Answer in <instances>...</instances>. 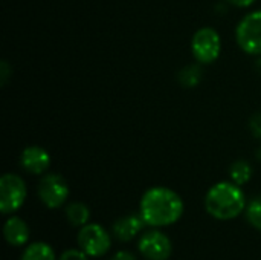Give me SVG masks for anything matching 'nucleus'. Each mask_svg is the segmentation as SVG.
I'll return each mask as SVG.
<instances>
[{
  "mask_svg": "<svg viewBox=\"0 0 261 260\" xmlns=\"http://www.w3.org/2000/svg\"><path fill=\"white\" fill-rule=\"evenodd\" d=\"M184 202L180 196L165 187H153L141 199V216L151 227L171 225L180 219Z\"/></svg>",
  "mask_w": 261,
  "mask_h": 260,
  "instance_id": "1",
  "label": "nucleus"
},
{
  "mask_svg": "<svg viewBox=\"0 0 261 260\" xmlns=\"http://www.w3.org/2000/svg\"><path fill=\"white\" fill-rule=\"evenodd\" d=\"M245 195L236 182H219L211 187L205 198L206 211L220 221L237 218L245 210Z\"/></svg>",
  "mask_w": 261,
  "mask_h": 260,
  "instance_id": "2",
  "label": "nucleus"
},
{
  "mask_svg": "<svg viewBox=\"0 0 261 260\" xmlns=\"http://www.w3.org/2000/svg\"><path fill=\"white\" fill-rule=\"evenodd\" d=\"M236 40L246 54L261 55V11H254L240 20L236 29Z\"/></svg>",
  "mask_w": 261,
  "mask_h": 260,
  "instance_id": "3",
  "label": "nucleus"
},
{
  "mask_svg": "<svg viewBox=\"0 0 261 260\" xmlns=\"http://www.w3.org/2000/svg\"><path fill=\"white\" fill-rule=\"evenodd\" d=\"M222 49V40L216 29L213 28H200L191 40V51L194 58L199 63L210 64L214 63Z\"/></svg>",
  "mask_w": 261,
  "mask_h": 260,
  "instance_id": "4",
  "label": "nucleus"
},
{
  "mask_svg": "<svg viewBox=\"0 0 261 260\" xmlns=\"http://www.w3.org/2000/svg\"><path fill=\"white\" fill-rule=\"evenodd\" d=\"M26 199V184L24 181L14 175L6 173L0 179V210L3 215L14 213L18 210Z\"/></svg>",
  "mask_w": 261,
  "mask_h": 260,
  "instance_id": "5",
  "label": "nucleus"
},
{
  "mask_svg": "<svg viewBox=\"0 0 261 260\" xmlns=\"http://www.w3.org/2000/svg\"><path fill=\"white\" fill-rule=\"evenodd\" d=\"M78 244L87 256H104L110 250V236L101 225L90 224L80 230Z\"/></svg>",
  "mask_w": 261,
  "mask_h": 260,
  "instance_id": "6",
  "label": "nucleus"
},
{
  "mask_svg": "<svg viewBox=\"0 0 261 260\" xmlns=\"http://www.w3.org/2000/svg\"><path fill=\"white\" fill-rule=\"evenodd\" d=\"M38 196L47 208H58L66 202L69 187L60 175L49 173L43 176L38 184Z\"/></svg>",
  "mask_w": 261,
  "mask_h": 260,
  "instance_id": "7",
  "label": "nucleus"
},
{
  "mask_svg": "<svg viewBox=\"0 0 261 260\" xmlns=\"http://www.w3.org/2000/svg\"><path fill=\"white\" fill-rule=\"evenodd\" d=\"M171 242L161 231H148L139 241V251L148 260H167L171 256Z\"/></svg>",
  "mask_w": 261,
  "mask_h": 260,
  "instance_id": "8",
  "label": "nucleus"
},
{
  "mask_svg": "<svg viewBox=\"0 0 261 260\" xmlns=\"http://www.w3.org/2000/svg\"><path fill=\"white\" fill-rule=\"evenodd\" d=\"M20 164L21 167L32 173V175H41L49 169L50 156L49 153L38 146H29L26 147L20 155Z\"/></svg>",
  "mask_w": 261,
  "mask_h": 260,
  "instance_id": "9",
  "label": "nucleus"
},
{
  "mask_svg": "<svg viewBox=\"0 0 261 260\" xmlns=\"http://www.w3.org/2000/svg\"><path fill=\"white\" fill-rule=\"evenodd\" d=\"M147 222L144 221V218L139 215H130L125 218H121L115 222L113 225V234L116 239L122 241V242H128L132 241L145 225Z\"/></svg>",
  "mask_w": 261,
  "mask_h": 260,
  "instance_id": "10",
  "label": "nucleus"
},
{
  "mask_svg": "<svg viewBox=\"0 0 261 260\" xmlns=\"http://www.w3.org/2000/svg\"><path fill=\"white\" fill-rule=\"evenodd\" d=\"M3 234L9 245L21 247L29 239V228H28L26 222L21 221L20 218H9L5 224Z\"/></svg>",
  "mask_w": 261,
  "mask_h": 260,
  "instance_id": "11",
  "label": "nucleus"
},
{
  "mask_svg": "<svg viewBox=\"0 0 261 260\" xmlns=\"http://www.w3.org/2000/svg\"><path fill=\"white\" fill-rule=\"evenodd\" d=\"M21 260H55L54 250L43 242H35L26 248Z\"/></svg>",
  "mask_w": 261,
  "mask_h": 260,
  "instance_id": "12",
  "label": "nucleus"
},
{
  "mask_svg": "<svg viewBox=\"0 0 261 260\" xmlns=\"http://www.w3.org/2000/svg\"><path fill=\"white\" fill-rule=\"evenodd\" d=\"M66 216H67V221L72 225H75V227H84L86 222L90 218V211H89V208L84 204L73 202V204H70L66 208Z\"/></svg>",
  "mask_w": 261,
  "mask_h": 260,
  "instance_id": "13",
  "label": "nucleus"
},
{
  "mask_svg": "<svg viewBox=\"0 0 261 260\" xmlns=\"http://www.w3.org/2000/svg\"><path fill=\"white\" fill-rule=\"evenodd\" d=\"M202 69H200V66L199 64H188V66H185L180 72H179V83L184 86V87H188V89H191V87H196L199 83H200V80H202Z\"/></svg>",
  "mask_w": 261,
  "mask_h": 260,
  "instance_id": "14",
  "label": "nucleus"
},
{
  "mask_svg": "<svg viewBox=\"0 0 261 260\" xmlns=\"http://www.w3.org/2000/svg\"><path fill=\"white\" fill-rule=\"evenodd\" d=\"M229 175H231L232 182H236L237 185H243V184H246L251 179V176H252V167H251V164L248 161L239 159V161H236L231 166Z\"/></svg>",
  "mask_w": 261,
  "mask_h": 260,
  "instance_id": "15",
  "label": "nucleus"
},
{
  "mask_svg": "<svg viewBox=\"0 0 261 260\" xmlns=\"http://www.w3.org/2000/svg\"><path fill=\"white\" fill-rule=\"evenodd\" d=\"M246 216H248V221L251 222L252 227L261 230V196L252 199L248 205V210H246Z\"/></svg>",
  "mask_w": 261,
  "mask_h": 260,
  "instance_id": "16",
  "label": "nucleus"
},
{
  "mask_svg": "<svg viewBox=\"0 0 261 260\" xmlns=\"http://www.w3.org/2000/svg\"><path fill=\"white\" fill-rule=\"evenodd\" d=\"M249 129H251V132H252V135H254L255 138L261 139V112L255 113V115L251 118V121H249Z\"/></svg>",
  "mask_w": 261,
  "mask_h": 260,
  "instance_id": "17",
  "label": "nucleus"
},
{
  "mask_svg": "<svg viewBox=\"0 0 261 260\" xmlns=\"http://www.w3.org/2000/svg\"><path fill=\"white\" fill-rule=\"evenodd\" d=\"M60 260H89L87 254L81 250H67L66 253H63V256L60 257Z\"/></svg>",
  "mask_w": 261,
  "mask_h": 260,
  "instance_id": "18",
  "label": "nucleus"
},
{
  "mask_svg": "<svg viewBox=\"0 0 261 260\" xmlns=\"http://www.w3.org/2000/svg\"><path fill=\"white\" fill-rule=\"evenodd\" d=\"M11 74H12V69H11V66H9V63H8L6 60H3V61L0 63V84H2V86L6 84V81H8V78H9Z\"/></svg>",
  "mask_w": 261,
  "mask_h": 260,
  "instance_id": "19",
  "label": "nucleus"
},
{
  "mask_svg": "<svg viewBox=\"0 0 261 260\" xmlns=\"http://www.w3.org/2000/svg\"><path fill=\"white\" fill-rule=\"evenodd\" d=\"M110 260H136V257L132 253H128V251H119Z\"/></svg>",
  "mask_w": 261,
  "mask_h": 260,
  "instance_id": "20",
  "label": "nucleus"
},
{
  "mask_svg": "<svg viewBox=\"0 0 261 260\" xmlns=\"http://www.w3.org/2000/svg\"><path fill=\"white\" fill-rule=\"evenodd\" d=\"M226 2H229L231 5L239 6V8H246V6H251L255 0H226Z\"/></svg>",
  "mask_w": 261,
  "mask_h": 260,
  "instance_id": "21",
  "label": "nucleus"
},
{
  "mask_svg": "<svg viewBox=\"0 0 261 260\" xmlns=\"http://www.w3.org/2000/svg\"><path fill=\"white\" fill-rule=\"evenodd\" d=\"M255 155H257V158H258V159L261 161V147L258 149V150H257V153H255Z\"/></svg>",
  "mask_w": 261,
  "mask_h": 260,
  "instance_id": "22",
  "label": "nucleus"
},
{
  "mask_svg": "<svg viewBox=\"0 0 261 260\" xmlns=\"http://www.w3.org/2000/svg\"><path fill=\"white\" fill-rule=\"evenodd\" d=\"M257 69H258V70L261 72V60L260 61H257Z\"/></svg>",
  "mask_w": 261,
  "mask_h": 260,
  "instance_id": "23",
  "label": "nucleus"
}]
</instances>
